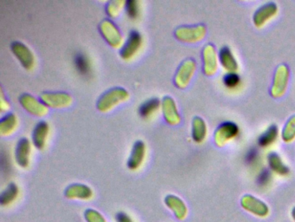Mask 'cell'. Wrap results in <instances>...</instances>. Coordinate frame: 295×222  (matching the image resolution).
Instances as JSON below:
<instances>
[{
  "instance_id": "obj_1",
  "label": "cell",
  "mask_w": 295,
  "mask_h": 222,
  "mask_svg": "<svg viewBox=\"0 0 295 222\" xmlns=\"http://www.w3.org/2000/svg\"><path fill=\"white\" fill-rule=\"evenodd\" d=\"M129 98V93L123 88H113L104 93L98 100V110L101 112H108L112 108L121 102H126Z\"/></svg>"
},
{
  "instance_id": "obj_2",
  "label": "cell",
  "mask_w": 295,
  "mask_h": 222,
  "mask_svg": "<svg viewBox=\"0 0 295 222\" xmlns=\"http://www.w3.org/2000/svg\"><path fill=\"white\" fill-rule=\"evenodd\" d=\"M206 34V28L203 25L194 26H181L176 29L175 37L179 41L197 43L201 41Z\"/></svg>"
},
{
  "instance_id": "obj_3",
  "label": "cell",
  "mask_w": 295,
  "mask_h": 222,
  "mask_svg": "<svg viewBox=\"0 0 295 222\" xmlns=\"http://www.w3.org/2000/svg\"><path fill=\"white\" fill-rule=\"evenodd\" d=\"M99 30L101 36L107 41V44L113 48H119L123 44V38L121 33L112 21L103 20L100 24Z\"/></svg>"
},
{
  "instance_id": "obj_4",
  "label": "cell",
  "mask_w": 295,
  "mask_h": 222,
  "mask_svg": "<svg viewBox=\"0 0 295 222\" xmlns=\"http://www.w3.org/2000/svg\"><path fill=\"white\" fill-rule=\"evenodd\" d=\"M288 68L284 64L279 65L275 71L273 86L271 89V95L273 97H280L285 94L288 84Z\"/></svg>"
},
{
  "instance_id": "obj_5",
  "label": "cell",
  "mask_w": 295,
  "mask_h": 222,
  "mask_svg": "<svg viewBox=\"0 0 295 222\" xmlns=\"http://www.w3.org/2000/svg\"><path fill=\"white\" fill-rule=\"evenodd\" d=\"M40 99L44 104L51 108H66L72 102L71 95L65 92L42 93Z\"/></svg>"
},
{
  "instance_id": "obj_6",
  "label": "cell",
  "mask_w": 295,
  "mask_h": 222,
  "mask_svg": "<svg viewBox=\"0 0 295 222\" xmlns=\"http://www.w3.org/2000/svg\"><path fill=\"white\" fill-rule=\"evenodd\" d=\"M11 50L26 70L33 69L35 65L34 55L26 45L21 42H13L11 45Z\"/></svg>"
},
{
  "instance_id": "obj_7",
  "label": "cell",
  "mask_w": 295,
  "mask_h": 222,
  "mask_svg": "<svg viewBox=\"0 0 295 222\" xmlns=\"http://www.w3.org/2000/svg\"><path fill=\"white\" fill-rule=\"evenodd\" d=\"M239 134V128L236 124L227 122L217 128L214 139L217 146L222 147L230 140L234 139Z\"/></svg>"
},
{
  "instance_id": "obj_8",
  "label": "cell",
  "mask_w": 295,
  "mask_h": 222,
  "mask_svg": "<svg viewBox=\"0 0 295 222\" xmlns=\"http://www.w3.org/2000/svg\"><path fill=\"white\" fill-rule=\"evenodd\" d=\"M196 63L192 59H187L183 62L177 70L175 76V84L179 89H184L188 85L196 70Z\"/></svg>"
},
{
  "instance_id": "obj_9",
  "label": "cell",
  "mask_w": 295,
  "mask_h": 222,
  "mask_svg": "<svg viewBox=\"0 0 295 222\" xmlns=\"http://www.w3.org/2000/svg\"><path fill=\"white\" fill-rule=\"evenodd\" d=\"M142 45V37L140 33L136 31L129 33L128 38L120 51V56L124 60L132 59L138 53Z\"/></svg>"
},
{
  "instance_id": "obj_10",
  "label": "cell",
  "mask_w": 295,
  "mask_h": 222,
  "mask_svg": "<svg viewBox=\"0 0 295 222\" xmlns=\"http://www.w3.org/2000/svg\"><path fill=\"white\" fill-rule=\"evenodd\" d=\"M19 102L22 105L30 114L36 116V117H44L48 113V107L43 102L38 101L30 94H24L19 97Z\"/></svg>"
},
{
  "instance_id": "obj_11",
  "label": "cell",
  "mask_w": 295,
  "mask_h": 222,
  "mask_svg": "<svg viewBox=\"0 0 295 222\" xmlns=\"http://www.w3.org/2000/svg\"><path fill=\"white\" fill-rule=\"evenodd\" d=\"M164 118L170 125H178L181 122V117L177 108L176 102L170 96H165L161 102Z\"/></svg>"
},
{
  "instance_id": "obj_12",
  "label": "cell",
  "mask_w": 295,
  "mask_h": 222,
  "mask_svg": "<svg viewBox=\"0 0 295 222\" xmlns=\"http://www.w3.org/2000/svg\"><path fill=\"white\" fill-rule=\"evenodd\" d=\"M204 72L207 76H212L217 72V56L216 49L212 45H205L203 51Z\"/></svg>"
},
{
  "instance_id": "obj_13",
  "label": "cell",
  "mask_w": 295,
  "mask_h": 222,
  "mask_svg": "<svg viewBox=\"0 0 295 222\" xmlns=\"http://www.w3.org/2000/svg\"><path fill=\"white\" fill-rule=\"evenodd\" d=\"M278 7L273 2L265 4L254 13L253 21L255 26L261 27L277 13Z\"/></svg>"
},
{
  "instance_id": "obj_14",
  "label": "cell",
  "mask_w": 295,
  "mask_h": 222,
  "mask_svg": "<svg viewBox=\"0 0 295 222\" xmlns=\"http://www.w3.org/2000/svg\"><path fill=\"white\" fill-rule=\"evenodd\" d=\"M50 127L46 122H40L35 126L32 133V141L37 149H43L45 147Z\"/></svg>"
},
{
  "instance_id": "obj_15",
  "label": "cell",
  "mask_w": 295,
  "mask_h": 222,
  "mask_svg": "<svg viewBox=\"0 0 295 222\" xmlns=\"http://www.w3.org/2000/svg\"><path fill=\"white\" fill-rule=\"evenodd\" d=\"M31 153V142L26 138H22L17 144L16 160L21 167L28 165L29 157Z\"/></svg>"
},
{
  "instance_id": "obj_16",
  "label": "cell",
  "mask_w": 295,
  "mask_h": 222,
  "mask_svg": "<svg viewBox=\"0 0 295 222\" xmlns=\"http://www.w3.org/2000/svg\"><path fill=\"white\" fill-rule=\"evenodd\" d=\"M219 60L223 68L229 72H235L238 69L236 58L229 47H223L219 51Z\"/></svg>"
},
{
  "instance_id": "obj_17",
  "label": "cell",
  "mask_w": 295,
  "mask_h": 222,
  "mask_svg": "<svg viewBox=\"0 0 295 222\" xmlns=\"http://www.w3.org/2000/svg\"><path fill=\"white\" fill-rule=\"evenodd\" d=\"M144 154H145L144 143L141 141L136 142L133 145L131 156L129 158V168H132V169L138 168L144 160Z\"/></svg>"
},
{
  "instance_id": "obj_18",
  "label": "cell",
  "mask_w": 295,
  "mask_h": 222,
  "mask_svg": "<svg viewBox=\"0 0 295 222\" xmlns=\"http://www.w3.org/2000/svg\"><path fill=\"white\" fill-rule=\"evenodd\" d=\"M207 135L206 124L201 118H195L192 121V138L196 143L204 142Z\"/></svg>"
},
{
  "instance_id": "obj_19",
  "label": "cell",
  "mask_w": 295,
  "mask_h": 222,
  "mask_svg": "<svg viewBox=\"0 0 295 222\" xmlns=\"http://www.w3.org/2000/svg\"><path fill=\"white\" fill-rule=\"evenodd\" d=\"M161 105V102L159 99H149L146 102L142 103L141 106L138 108V113L140 115V117L144 119L150 118L157 112Z\"/></svg>"
},
{
  "instance_id": "obj_20",
  "label": "cell",
  "mask_w": 295,
  "mask_h": 222,
  "mask_svg": "<svg viewBox=\"0 0 295 222\" xmlns=\"http://www.w3.org/2000/svg\"><path fill=\"white\" fill-rule=\"evenodd\" d=\"M17 124L18 120L15 115H7L0 122V133L3 136L11 135L16 129Z\"/></svg>"
},
{
  "instance_id": "obj_21",
  "label": "cell",
  "mask_w": 295,
  "mask_h": 222,
  "mask_svg": "<svg viewBox=\"0 0 295 222\" xmlns=\"http://www.w3.org/2000/svg\"><path fill=\"white\" fill-rule=\"evenodd\" d=\"M277 137H278V128L276 125L273 124L267 128V130L264 133L261 134V137H259L258 143L261 147L269 146L275 142Z\"/></svg>"
},
{
  "instance_id": "obj_22",
  "label": "cell",
  "mask_w": 295,
  "mask_h": 222,
  "mask_svg": "<svg viewBox=\"0 0 295 222\" xmlns=\"http://www.w3.org/2000/svg\"><path fill=\"white\" fill-rule=\"evenodd\" d=\"M75 65L76 70L83 76H88L91 71V64L88 57L84 54L79 53L75 57Z\"/></svg>"
},
{
  "instance_id": "obj_23",
  "label": "cell",
  "mask_w": 295,
  "mask_h": 222,
  "mask_svg": "<svg viewBox=\"0 0 295 222\" xmlns=\"http://www.w3.org/2000/svg\"><path fill=\"white\" fill-rule=\"evenodd\" d=\"M268 162H269L270 167L272 168V169L279 174L285 175L288 172L287 168L281 162L280 157L275 153H270L268 155Z\"/></svg>"
},
{
  "instance_id": "obj_24",
  "label": "cell",
  "mask_w": 295,
  "mask_h": 222,
  "mask_svg": "<svg viewBox=\"0 0 295 222\" xmlns=\"http://www.w3.org/2000/svg\"><path fill=\"white\" fill-rule=\"evenodd\" d=\"M283 141L290 143L295 138V116L290 118L283 129L281 134Z\"/></svg>"
},
{
  "instance_id": "obj_25",
  "label": "cell",
  "mask_w": 295,
  "mask_h": 222,
  "mask_svg": "<svg viewBox=\"0 0 295 222\" xmlns=\"http://www.w3.org/2000/svg\"><path fill=\"white\" fill-rule=\"evenodd\" d=\"M124 6H126V2L122 1V0L111 1L108 3L107 8H106L107 15L111 17V18H116L119 15L120 10L122 9Z\"/></svg>"
},
{
  "instance_id": "obj_26",
  "label": "cell",
  "mask_w": 295,
  "mask_h": 222,
  "mask_svg": "<svg viewBox=\"0 0 295 222\" xmlns=\"http://www.w3.org/2000/svg\"><path fill=\"white\" fill-rule=\"evenodd\" d=\"M127 16L131 19H137L139 16V3L135 0H129L126 2Z\"/></svg>"
},
{
  "instance_id": "obj_27",
  "label": "cell",
  "mask_w": 295,
  "mask_h": 222,
  "mask_svg": "<svg viewBox=\"0 0 295 222\" xmlns=\"http://www.w3.org/2000/svg\"><path fill=\"white\" fill-rule=\"evenodd\" d=\"M240 76L235 72H229L223 77V83L229 89H235L240 83Z\"/></svg>"
},
{
  "instance_id": "obj_28",
  "label": "cell",
  "mask_w": 295,
  "mask_h": 222,
  "mask_svg": "<svg viewBox=\"0 0 295 222\" xmlns=\"http://www.w3.org/2000/svg\"><path fill=\"white\" fill-rule=\"evenodd\" d=\"M18 190H17V187L15 185H11L9 188L7 189V192L3 194L2 197V200L8 201V200H12L14 197L16 196Z\"/></svg>"
},
{
  "instance_id": "obj_29",
  "label": "cell",
  "mask_w": 295,
  "mask_h": 222,
  "mask_svg": "<svg viewBox=\"0 0 295 222\" xmlns=\"http://www.w3.org/2000/svg\"><path fill=\"white\" fill-rule=\"evenodd\" d=\"M270 174L267 170H264L259 176V183L261 185L266 184L269 181Z\"/></svg>"
},
{
  "instance_id": "obj_30",
  "label": "cell",
  "mask_w": 295,
  "mask_h": 222,
  "mask_svg": "<svg viewBox=\"0 0 295 222\" xmlns=\"http://www.w3.org/2000/svg\"><path fill=\"white\" fill-rule=\"evenodd\" d=\"M9 107V102L6 101L3 92L1 91V97H0V108H1V110L3 111V112L4 111L8 110Z\"/></svg>"
},
{
  "instance_id": "obj_31",
  "label": "cell",
  "mask_w": 295,
  "mask_h": 222,
  "mask_svg": "<svg viewBox=\"0 0 295 222\" xmlns=\"http://www.w3.org/2000/svg\"><path fill=\"white\" fill-rule=\"evenodd\" d=\"M257 151L255 149H251L247 155V161L248 162H254L258 157Z\"/></svg>"
}]
</instances>
